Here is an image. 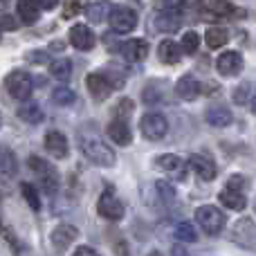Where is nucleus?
<instances>
[{"label":"nucleus","mask_w":256,"mask_h":256,"mask_svg":"<svg viewBox=\"0 0 256 256\" xmlns=\"http://www.w3.org/2000/svg\"><path fill=\"white\" fill-rule=\"evenodd\" d=\"M79 144H81V150L84 155L90 160V162L99 164V166H112L117 160L115 150L97 135V132H86L81 130L79 132Z\"/></svg>","instance_id":"1"},{"label":"nucleus","mask_w":256,"mask_h":256,"mask_svg":"<svg viewBox=\"0 0 256 256\" xmlns=\"http://www.w3.org/2000/svg\"><path fill=\"white\" fill-rule=\"evenodd\" d=\"M182 2H166L158 14H155V30L162 34H173L182 25Z\"/></svg>","instance_id":"2"},{"label":"nucleus","mask_w":256,"mask_h":256,"mask_svg":"<svg viewBox=\"0 0 256 256\" xmlns=\"http://www.w3.org/2000/svg\"><path fill=\"white\" fill-rule=\"evenodd\" d=\"M196 220H198V225L202 227V232L216 236L222 232L227 218H225V214H222L218 207H214V204H202V207L196 209Z\"/></svg>","instance_id":"3"},{"label":"nucleus","mask_w":256,"mask_h":256,"mask_svg":"<svg viewBox=\"0 0 256 256\" xmlns=\"http://www.w3.org/2000/svg\"><path fill=\"white\" fill-rule=\"evenodd\" d=\"M106 18L112 30L120 32V34H128V32H132L137 27V14L132 12L130 7H126V4H115V7H110Z\"/></svg>","instance_id":"4"},{"label":"nucleus","mask_w":256,"mask_h":256,"mask_svg":"<svg viewBox=\"0 0 256 256\" xmlns=\"http://www.w3.org/2000/svg\"><path fill=\"white\" fill-rule=\"evenodd\" d=\"M4 88H7V92L12 94L14 99L25 102L32 94V76L22 70H12L4 76Z\"/></svg>","instance_id":"5"},{"label":"nucleus","mask_w":256,"mask_h":256,"mask_svg":"<svg viewBox=\"0 0 256 256\" xmlns=\"http://www.w3.org/2000/svg\"><path fill=\"white\" fill-rule=\"evenodd\" d=\"M140 126H142V135H144L146 140H150V142L162 140V137L168 132L166 117L160 115V112H148V115H144L142 117V122H140Z\"/></svg>","instance_id":"6"},{"label":"nucleus","mask_w":256,"mask_h":256,"mask_svg":"<svg viewBox=\"0 0 256 256\" xmlns=\"http://www.w3.org/2000/svg\"><path fill=\"white\" fill-rule=\"evenodd\" d=\"M86 86H88L90 94H92V99H97V102H104V99H108L112 94V81L108 79V74H104V72H92V74L86 76Z\"/></svg>","instance_id":"7"},{"label":"nucleus","mask_w":256,"mask_h":256,"mask_svg":"<svg viewBox=\"0 0 256 256\" xmlns=\"http://www.w3.org/2000/svg\"><path fill=\"white\" fill-rule=\"evenodd\" d=\"M97 212H99V216L106 218V220H122V218H124V204H122L120 198H115L110 191H106V194H102V198H99V202H97Z\"/></svg>","instance_id":"8"},{"label":"nucleus","mask_w":256,"mask_h":256,"mask_svg":"<svg viewBox=\"0 0 256 256\" xmlns=\"http://www.w3.org/2000/svg\"><path fill=\"white\" fill-rule=\"evenodd\" d=\"M120 54L130 63H140L148 56V40L144 38H130L120 43Z\"/></svg>","instance_id":"9"},{"label":"nucleus","mask_w":256,"mask_h":256,"mask_svg":"<svg viewBox=\"0 0 256 256\" xmlns=\"http://www.w3.org/2000/svg\"><path fill=\"white\" fill-rule=\"evenodd\" d=\"M254 238H256V230H254V220L250 216L240 218L234 225V240L238 245L248 250H254Z\"/></svg>","instance_id":"10"},{"label":"nucleus","mask_w":256,"mask_h":256,"mask_svg":"<svg viewBox=\"0 0 256 256\" xmlns=\"http://www.w3.org/2000/svg\"><path fill=\"white\" fill-rule=\"evenodd\" d=\"M216 68H218L220 74L234 76V74H238V72L243 70V56H240L238 52H234V50L222 52L220 56H218V61H216Z\"/></svg>","instance_id":"11"},{"label":"nucleus","mask_w":256,"mask_h":256,"mask_svg":"<svg viewBox=\"0 0 256 256\" xmlns=\"http://www.w3.org/2000/svg\"><path fill=\"white\" fill-rule=\"evenodd\" d=\"M155 162H158V166L162 168V171L173 173L178 180H186V162H184L182 158H178V155L168 153V155H160Z\"/></svg>","instance_id":"12"},{"label":"nucleus","mask_w":256,"mask_h":256,"mask_svg":"<svg viewBox=\"0 0 256 256\" xmlns=\"http://www.w3.org/2000/svg\"><path fill=\"white\" fill-rule=\"evenodd\" d=\"M76 236H79V230H76V227L58 225L56 230L52 232V245L58 250V252H66V250L76 240Z\"/></svg>","instance_id":"13"},{"label":"nucleus","mask_w":256,"mask_h":256,"mask_svg":"<svg viewBox=\"0 0 256 256\" xmlns=\"http://www.w3.org/2000/svg\"><path fill=\"white\" fill-rule=\"evenodd\" d=\"M189 166L196 171V176L202 178V180H214L216 178V164L207 158V155H200V153H194L189 158Z\"/></svg>","instance_id":"14"},{"label":"nucleus","mask_w":256,"mask_h":256,"mask_svg":"<svg viewBox=\"0 0 256 256\" xmlns=\"http://www.w3.org/2000/svg\"><path fill=\"white\" fill-rule=\"evenodd\" d=\"M70 43L76 50H92L94 48V34L88 25H74L70 30Z\"/></svg>","instance_id":"15"},{"label":"nucleus","mask_w":256,"mask_h":256,"mask_svg":"<svg viewBox=\"0 0 256 256\" xmlns=\"http://www.w3.org/2000/svg\"><path fill=\"white\" fill-rule=\"evenodd\" d=\"M45 148H48V153L52 155V158L56 160H63L68 155V140L63 132L58 130H50L48 135H45Z\"/></svg>","instance_id":"16"},{"label":"nucleus","mask_w":256,"mask_h":256,"mask_svg":"<svg viewBox=\"0 0 256 256\" xmlns=\"http://www.w3.org/2000/svg\"><path fill=\"white\" fill-rule=\"evenodd\" d=\"M108 137H110L115 144L128 146L132 142V130H130V126H128V122L112 120L110 124H108Z\"/></svg>","instance_id":"17"},{"label":"nucleus","mask_w":256,"mask_h":256,"mask_svg":"<svg viewBox=\"0 0 256 256\" xmlns=\"http://www.w3.org/2000/svg\"><path fill=\"white\" fill-rule=\"evenodd\" d=\"M220 202L225 204L227 209H234V212H243L245 207H248V198H245L243 191H236V189H230V186H225V189L220 191Z\"/></svg>","instance_id":"18"},{"label":"nucleus","mask_w":256,"mask_h":256,"mask_svg":"<svg viewBox=\"0 0 256 256\" xmlns=\"http://www.w3.org/2000/svg\"><path fill=\"white\" fill-rule=\"evenodd\" d=\"M200 84L194 79L191 74H186V76H182L180 81H178V86H176V92H178V97L180 99H184V102H191V99H196L200 94Z\"/></svg>","instance_id":"19"},{"label":"nucleus","mask_w":256,"mask_h":256,"mask_svg":"<svg viewBox=\"0 0 256 256\" xmlns=\"http://www.w3.org/2000/svg\"><path fill=\"white\" fill-rule=\"evenodd\" d=\"M158 54H160V61L166 63V66H176L182 58V50L178 48V43H173V40H168V38L158 45Z\"/></svg>","instance_id":"20"},{"label":"nucleus","mask_w":256,"mask_h":256,"mask_svg":"<svg viewBox=\"0 0 256 256\" xmlns=\"http://www.w3.org/2000/svg\"><path fill=\"white\" fill-rule=\"evenodd\" d=\"M18 173V158L12 148L0 146V176L4 178H14Z\"/></svg>","instance_id":"21"},{"label":"nucleus","mask_w":256,"mask_h":256,"mask_svg":"<svg viewBox=\"0 0 256 256\" xmlns=\"http://www.w3.org/2000/svg\"><path fill=\"white\" fill-rule=\"evenodd\" d=\"M16 12H18V18H20L22 25H34V22L38 20L40 7L36 2H32V0H20V2L16 4Z\"/></svg>","instance_id":"22"},{"label":"nucleus","mask_w":256,"mask_h":256,"mask_svg":"<svg viewBox=\"0 0 256 256\" xmlns=\"http://www.w3.org/2000/svg\"><path fill=\"white\" fill-rule=\"evenodd\" d=\"M16 115L20 117L22 122H27V124H40L43 122V110H40L38 104L34 102H27V104H20V108L16 110Z\"/></svg>","instance_id":"23"},{"label":"nucleus","mask_w":256,"mask_h":256,"mask_svg":"<svg viewBox=\"0 0 256 256\" xmlns=\"http://www.w3.org/2000/svg\"><path fill=\"white\" fill-rule=\"evenodd\" d=\"M207 124L214 128H225L232 124V112L222 106H214L207 110Z\"/></svg>","instance_id":"24"},{"label":"nucleus","mask_w":256,"mask_h":256,"mask_svg":"<svg viewBox=\"0 0 256 256\" xmlns=\"http://www.w3.org/2000/svg\"><path fill=\"white\" fill-rule=\"evenodd\" d=\"M204 40H207V45L212 50H218L230 40V34H227V30H222V27H209L207 34H204Z\"/></svg>","instance_id":"25"},{"label":"nucleus","mask_w":256,"mask_h":256,"mask_svg":"<svg viewBox=\"0 0 256 256\" xmlns=\"http://www.w3.org/2000/svg\"><path fill=\"white\" fill-rule=\"evenodd\" d=\"M50 72H52L54 79L58 81H68L72 76V63L68 58H58V61L50 63Z\"/></svg>","instance_id":"26"},{"label":"nucleus","mask_w":256,"mask_h":256,"mask_svg":"<svg viewBox=\"0 0 256 256\" xmlns=\"http://www.w3.org/2000/svg\"><path fill=\"white\" fill-rule=\"evenodd\" d=\"M40 186H43L45 194H50V196H54L58 191V176L52 166H50L48 171L40 173Z\"/></svg>","instance_id":"27"},{"label":"nucleus","mask_w":256,"mask_h":256,"mask_svg":"<svg viewBox=\"0 0 256 256\" xmlns=\"http://www.w3.org/2000/svg\"><path fill=\"white\" fill-rule=\"evenodd\" d=\"M176 238L182 240V243H196L198 240V232H196V227L191 222H180L176 227Z\"/></svg>","instance_id":"28"},{"label":"nucleus","mask_w":256,"mask_h":256,"mask_svg":"<svg viewBox=\"0 0 256 256\" xmlns=\"http://www.w3.org/2000/svg\"><path fill=\"white\" fill-rule=\"evenodd\" d=\"M198 45H200V36L196 34V32H184V36H182L178 48L182 50V54H196L198 52Z\"/></svg>","instance_id":"29"},{"label":"nucleus","mask_w":256,"mask_h":256,"mask_svg":"<svg viewBox=\"0 0 256 256\" xmlns=\"http://www.w3.org/2000/svg\"><path fill=\"white\" fill-rule=\"evenodd\" d=\"M20 194L22 198H25V202L30 204L34 212H40V198H38V191L34 189V186L30 184V182H25V184H20Z\"/></svg>","instance_id":"30"},{"label":"nucleus","mask_w":256,"mask_h":256,"mask_svg":"<svg viewBox=\"0 0 256 256\" xmlns=\"http://www.w3.org/2000/svg\"><path fill=\"white\" fill-rule=\"evenodd\" d=\"M52 99L58 106H70V104H74L76 94H74V90H70V88H56L52 92Z\"/></svg>","instance_id":"31"},{"label":"nucleus","mask_w":256,"mask_h":256,"mask_svg":"<svg viewBox=\"0 0 256 256\" xmlns=\"http://www.w3.org/2000/svg\"><path fill=\"white\" fill-rule=\"evenodd\" d=\"M108 4H104V2H94V4H88L86 7V14H88V18L92 22H102L104 18H106V12H108Z\"/></svg>","instance_id":"32"},{"label":"nucleus","mask_w":256,"mask_h":256,"mask_svg":"<svg viewBox=\"0 0 256 256\" xmlns=\"http://www.w3.org/2000/svg\"><path fill=\"white\" fill-rule=\"evenodd\" d=\"M155 189H158L160 198H162L164 202H173V198H176V189H173V184H168V182L160 180L158 184H155Z\"/></svg>","instance_id":"33"},{"label":"nucleus","mask_w":256,"mask_h":256,"mask_svg":"<svg viewBox=\"0 0 256 256\" xmlns=\"http://www.w3.org/2000/svg\"><path fill=\"white\" fill-rule=\"evenodd\" d=\"M128 115H132V102L130 99H122V102L117 104V120L126 122Z\"/></svg>","instance_id":"34"},{"label":"nucleus","mask_w":256,"mask_h":256,"mask_svg":"<svg viewBox=\"0 0 256 256\" xmlns=\"http://www.w3.org/2000/svg\"><path fill=\"white\" fill-rule=\"evenodd\" d=\"M250 88H252V86H250L248 81H245V84H240L238 88L234 90V102L236 104H245V102H248V97L252 94V90H250Z\"/></svg>","instance_id":"35"},{"label":"nucleus","mask_w":256,"mask_h":256,"mask_svg":"<svg viewBox=\"0 0 256 256\" xmlns=\"http://www.w3.org/2000/svg\"><path fill=\"white\" fill-rule=\"evenodd\" d=\"M27 162H30V168H32V171H36L38 176H40L43 171H48V168H50V164L45 162L43 158H38V155H32V158L27 160Z\"/></svg>","instance_id":"36"},{"label":"nucleus","mask_w":256,"mask_h":256,"mask_svg":"<svg viewBox=\"0 0 256 256\" xmlns=\"http://www.w3.org/2000/svg\"><path fill=\"white\" fill-rule=\"evenodd\" d=\"M16 27H18V20H14V16H9V14H2V16H0V32L16 30Z\"/></svg>","instance_id":"37"},{"label":"nucleus","mask_w":256,"mask_h":256,"mask_svg":"<svg viewBox=\"0 0 256 256\" xmlns=\"http://www.w3.org/2000/svg\"><path fill=\"white\" fill-rule=\"evenodd\" d=\"M79 12H81V4H79V2H68V4H66V12H63V16H66V18H72L74 14H79Z\"/></svg>","instance_id":"38"},{"label":"nucleus","mask_w":256,"mask_h":256,"mask_svg":"<svg viewBox=\"0 0 256 256\" xmlns=\"http://www.w3.org/2000/svg\"><path fill=\"white\" fill-rule=\"evenodd\" d=\"M72 256H99V252H94V250L88 248V245H81V248H76V252Z\"/></svg>","instance_id":"39"},{"label":"nucleus","mask_w":256,"mask_h":256,"mask_svg":"<svg viewBox=\"0 0 256 256\" xmlns=\"http://www.w3.org/2000/svg\"><path fill=\"white\" fill-rule=\"evenodd\" d=\"M27 58H30L32 63H48V54L45 52H30Z\"/></svg>","instance_id":"40"},{"label":"nucleus","mask_w":256,"mask_h":256,"mask_svg":"<svg viewBox=\"0 0 256 256\" xmlns=\"http://www.w3.org/2000/svg\"><path fill=\"white\" fill-rule=\"evenodd\" d=\"M117 256H128V254H126V245H124V243L117 245Z\"/></svg>","instance_id":"41"},{"label":"nucleus","mask_w":256,"mask_h":256,"mask_svg":"<svg viewBox=\"0 0 256 256\" xmlns=\"http://www.w3.org/2000/svg\"><path fill=\"white\" fill-rule=\"evenodd\" d=\"M171 256H186V254H184V252H182V250H180V248H173V254H171Z\"/></svg>","instance_id":"42"},{"label":"nucleus","mask_w":256,"mask_h":256,"mask_svg":"<svg viewBox=\"0 0 256 256\" xmlns=\"http://www.w3.org/2000/svg\"><path fill=\"white\" fill-rule=\"evenodd\" d=\"M52 50H63V43H52Z\"/></svg>","instance_id":"43"},{"label":"nucleus","mask_w":256,"mask_h":256,"mask_svg":"<svg viewBox=\"0 0 256 256\" xmlns=\"http://www.w3.org/2000/svg\"><path fill=\"white\" fill-rule=\"evenodd\" d=\"M148 256H162V252H158V250H155V252H150Z\"/></svg>","instance_id":"44"},{"label":"nucleus","mask_w":256,"mask_h":256,"mask_svg":"<svg viewBox=\"0 0 256 256\" xmlns=\"http://www.w3.org/2000/svg\"><path fill=\"white\" fill-rule=\"evenodd\" d=\"M0 126H2V115H0Z\"/></svg>","instance_id":"45"},{"label":"nucleus","mask_w":256,"mask_h":256,"mask_svg":"<svg viewBox=\"0 0 256 256\" xmlns=\"http://www.w3.org/2000/svg\"><path fill=\"white\" fill-rule=\"evenodd\" d=\"M0 232H2V225H0Z\"/></svg>","instance_id":"46"},{"label":"nucleus","mask_w":256,"mask_h":256,"mask_svg":"<svg viewBox=\"0 0 256 256\" xmlns=\"http://www.w3.org/2000/svg\"><path fill=\"white\" fill-rule=\"evenodd\" d=\"M0 36H2V32H0Z\"/></svg>","instance_id":"47"}]
</instances>
